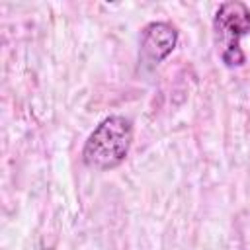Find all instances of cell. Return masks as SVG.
I'll return each instance as SVG.
<instances>
[{
	"label": "cell",
	"instance_id": "obj_3",
	"mask_svg": "<svg viewBox=\"0 0 250 250\" xmlns=\"http://www.w3.org/2000/svg\"><path fill=\"white\" fill-rule=\"evenodd\" d=\"M178 43V31L166 21H152L145 25L141 33V61L146 66H154L164 61Z\"/></svg>",
	"mask_w": 250,
	"mask_h": 250
},
{
	"label": "cell",
	"instance_id": "obj_2",
	"mask_svg": "<svg viewBox=\"0 0 250 250\" xmlns=\"http://www.w3.org/2000/svg\"><path fill=\"white\" fill-rule=\"evenodd\" d=\"M215 43L221 61L227 66H240L244 53L240 39L250 31V8L244 2H225L215 14Z\"/></svg>",
	"mask_w": 250,
	"mask_h": 250
},
{
	"label": "cell",
	"instance_id": "obj_1",
	"mask_svg": "<svg viewBox=\"0 0 250 250\" xmlns=\"http://www.w3.org/2000/svg\"><path fill=\"white\" fill-rule=\"evenodd\" d=\"M131 141L133 123L123 115H109L90 133L82 148V160L96 170L117 168L125 160Z\"/></svg>",
	"mask_w": 250,
	"mask_h": 250
}]
</instances>
